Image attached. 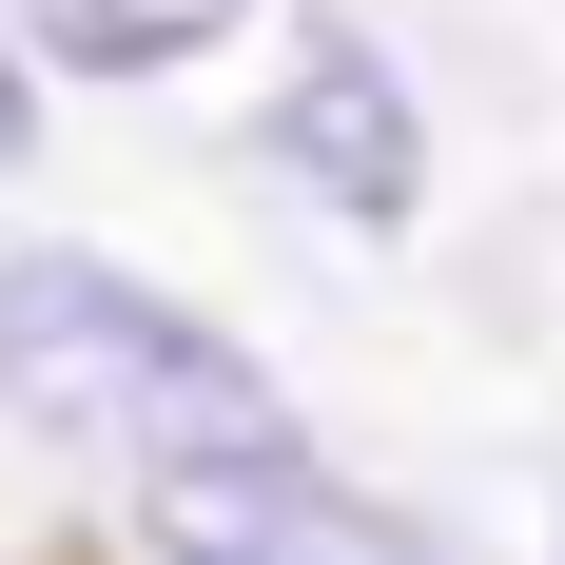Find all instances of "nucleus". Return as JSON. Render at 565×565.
<instances>
[{"label": "nucleus", "mask_w": 565, "mask_h": 565, "mask_svg": "<svg viewBox=\"0 0 565 565\" xmlns=\"http://www.w3.org/2000/svg\"><path fill=\"white\" fill-rule=\"evenodd\" d=\"M274 157L312 175V195H332L351 234H391L409 195H429V137H409V78H391L371 40H312V78L274 98Z\"/></svg>", "instance_id": "obj_2"}, {"label": "nucleus", "mask_w": 565, "mask_h": 565, "mask_svg": "<svg viewBox=\"0 0 565 565\" xmlns=\"http://www.w3.org/2000/svg\"><path fill=\"white\" fill-rule=\"evenodd\" d=\"M0 409L98 449L175 546H371V508L312 468V429L254 391V351L157 312L98 254H0Z\"/></svg>", "instance_id": "obj_1"}, {"label": "nucleus", "mask_w": 565, "mask_h": 565, "mask_svg": "<svg viewBox=\"0 0 565 565\" xmlns=\"http://www.w3.org/2000/svg\"><path fill=\"white\" fill-rule=\"evenodd\" d=\"M20 137H40V98H20V40H0V157H20Z\"/></svg>", "instance_id": "obj_4"}, {"label": "nucleus", "mask_w": 565, "mask_h": 565, "mask_svg": "<svg viewBox=\"0 0 565 565\" xmlns=\"http://www.w3.org/2000/svg\"><path fill=\"white\" fill-rule=\"evenodd\" d=\"M20 20H40V58H78V78H157V58L234 40L254 0H20Z\"/></svg>", "instance_id": "obj_3"}]
</instances>
